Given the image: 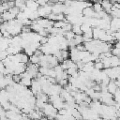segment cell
Listing matches in <instances>:
<instances>
[{
  "label": "cell",
  "instance_id": "cell-1",
  "mask_svg": "<svg viewBox=\"0 0 120 120\" xmlns=\"http://www.w3.org/2000/svg\"><path fill=\"white\" fill-rule=\"evenodd\" d=\"M67 6L64 4V3H55L52 5V13H55V14H59V13H64L65 9H66Z\"/></svg>",
  "mask_w": 120,
  "mask_h": 120
},
{
  "label": "cell",
  "instance_id": "cell-2",
  "mask_svg": "<svg viewBox=\"0 0 120 120\" xmlns=\"http://www.w3.org/2000/svg\"><path fill=\"white\" fill-rule=\"evenodd\" d=\"M105 34H106V30H104V29H101L99 27H94L93 28V38H94V39H100Z\"/></svg>",
  "mask_w": 120,
  "mask_h": 120
},
{
  "label": "cell",
  "instance_id": "cell-3",
  "mask_svg": "<svg viewBox=\"0 0 120 120\" xmlns=\"http://www.w3.org/2000/svg\"><path fill=\"white\" fill-rule=\"evenodd\" d=\"M16 16L13 15L9 10L8 11H5L3 13H1V22H7V21H10V20H13L15 19Z\"/></svg>",
  "mask_w": 120,
  "mask_h": 120
},
{
  "label": "cell",
  "instance_id": "cell-4",
  "mask_svg": "<svg viewBox=\"0 0 120 120\" xmlns=\"http://www.w3.org/2000/svg\"><path fill=\"white\" fill-rule=\"evenodd\" d=\"M102 7H103V9L107 12V13H111L112 12V4L111 1L109 0H102L100 1Z\"/></svg>",
  "mask_w": 120,
  "mask_h": 120
},
{
  "label": "cell",
  "instance_id": "cell-5",
  "mask_svg": "<svg viewBox=\"0 0 120 120\" xmlns=\"http://www.w3.org/2000/svg\"><path fill=\"white\" fill-rule=\"evenodd\" d=\"M16 55H17V57H18V59H19L20 62L28 64V62L30 61L29 55H28L26 52H25V53H23V52H18V53H16Z\"/></svg>",
  "mask_w": 120,
  "mask_h": 120
},
{
  "label": "cell",
  "instance_id": "cell-6",
  "mask_svg": "<svg viewBox=\"0 0 120 120\" xmlns=\"http://www.w3.org/2000/svg\"><path fill=\"white\" fill-rule=\"evenodd\" d=\"M95 12H96V11L94 10L93 7H86V8H84L82 9V14H83L84 16H86V17H89V18L94 17Z\"/></svg>",
  "mask_w": 120,
  "mask_h": 120
},
{
  "label": "cell",
  "instance_id": "cell-7",
  "mask_svg": "<svg viewBox=\"0 0 120 120\" xmlns=\"http://www.w3.org/2000/svg\"><path fill=\"white\" fill-rule=\"evenodd\" d=\"M118 88H119V87L116 85V83H115V82H114L113 80L111 81V82H109V84H108V91H109L110 93H112V95L115 94V92L117 91Z\"/></svg>",
  "mask_w": 120,
  "mask_h": 120
},
{
  "label": "cell",
  "instance_id": "cell-8",
  "mask_svg": "<svg viewBox=\"0 0 120 120\" xmlns=\"http://www.w3.org/2000/svg\"><path fill=\"white\" fill-rule=\"evenodd\" d=\"M81 25H82V24H79V23H74V24H72V31H73L76 35L82 34V29H81Z\"/></svg>",
  "mask_w": 120,
  "mask_h": 120
},
{
  "label": "cell",
  "instance_id": "cell-9",
  "mask_svg": "<svg viewBox=\"0 0 120 120\" xmlns=\"http://www.w3.org/2000/svg\"><path fill=\"white\" fill-rule=\"evenodd\" d=\"M81 29H82V34H83V33H85V32H87V31L92 30V26H91V24H90V23L82 22V25H81Z\"/></svg>",
  "mask_w": 120,
  "mask_h": 120
},
{
  "label": "cell",
  "instance_id": "cell-10",
  "mask_svg": "<svg viewBox=\"0 0 120 120\" xmlns=\"http://www.w3.org/2000/svg\"><path fill=\"white\" fill-rule=\"evenodd\" d=\"M22 85H24V86H26V87H29V86H31V84H32V79L31 78H22V80H21V82H20Z\"/></svg>",
  "mask_w": 120,
  "mask_h": 120
},
{
  "label": "cell",
  "instance_id": "cell-11",
  "mask_svg": "<svg viewBox=\"0 0 120 120\" xmlns=\"http://www.w3.org/2000/svg\"><path fill=\"white\" fill-rule=\"evenodd\" d=\"M75 33L72 31V30H69V31H66L65 33H64V36L66 37V38L68 39V40H70V39H73L74 38H75Z\"/></svg>",
  "mask_w": 120,
  "mask_h": 120
},
{
  "label": "cell",
  "instance_id": "cell-12",
  "mask_svg": "<svg viewBox=\"0 0 120 120\" xmlns=\"http://www.w3.org/2000/svg\"><path fill=\"white\" fill-rule=\"evenodd\" d=\"M92 7H93V8H94V10H95L96 12H99V11L104 10V9H103V7H102V5H101L100 2H96Z\"/></svg>",
  "mask_w": 120,
  "mask_h": 120
},
{
  "label": "cell",
  "instance_id": "cell-13",
  "mask_svg": "<svg viewBox=\"0 0 120 120\" xmlns=\"http://www.w3.org/2000/svg\"><path fill=\"white\" fill-rule=\"evenodd\" d=\"M74 40H75V42H76V45H77V44H81V43H83V36H82V34L75 35Z\"/></svg>",
  "mask_w": 120,
  "mask_h": 120
},
{
  "label": "cell",
  "instance_id": "cell-14",
  "mask_svg": "<svg viewBox=\"0 0 120 120\" xmlns=\"http://www.w3.org/2000/svg\"><path fill=\"white\" fill-rule=\"evenodd\" d=\"M30 62L33 63V64H39L40 62V57L36 55V54H33L30 56Z\"/></svg>",
  "mask_w": 120,
  "mask_h": 120
},
{
  "label": "cell",
  "instance_id": "cell-15",
  "mask_svg": "<svg viewBox=\"0 0 120 120\" xmlns=\"http://www.w3.org/2000/svg\"><path fill=\"white\" fill-rule=\"evenodd\" d=\"M66 22H65V21H55L53 22V26L54 27H57V28H63L65 26Z\"/></svg>",
  "mask_w": 120,
  "mask_h": 120
},
{
  "label": "cell",
  "instance_id": "cell-16",
  "mask_svg": "<svg viewBox=\"0 0 120 120\" xmlns=\"http://www.w3.org/2000/svg\"><path fill=\"white\" fill-rule=\"evenodd\" d=\"M91 53H90V52L89 51H87V50H84V51H80L79 52V56H80V59L82 60V58H84V57H86V56H88V55H90Z\"/></svg>",
  "mask_w": 120,
  "mask_h": 120
},
{
  "label": "cell",
  "instance_id": "cell-17",
  "mask_svg": "<svg viewBox=\"0 0 120 120\" xmlns=\"http://www.w3.org/2000/svg\"><path fill=\"white\" fill-rule=\"evenodd\" d=\"M95 68L99 69V70H102L104 68V64L101 60H98V61H96L95 62Z\"/></svg>",
  "mask_w": 120,
  "mask_h": 120
},
{
  "label": "cell",
  "instance_id": "cell-18",
  "mask_svg": "<svg viewBox=\"0 0 120 120\" xmlns=\"http://www.w3.org/2000/svg\"><path fill=\"white\" fill-rule=\"evenodd\" d=\"M8 10H9L13 15H15L16 17H17V15L19 14V12L21 11V9H20L18 7H16V6H15V7H13V8H10Z\"/></svg>",
  "mask_w": 120,
  "mask_h": 120
},
{
  "label": "cell",
  "instance_id": "cell-19",
  "mask_svg": "<svg viewBox=\"0 0 120 120\" xmlns=\"http://www.w3.org/2000/svg\"><path fill=\"white\" fill-rule=\"evenodd\" d=\"M61 53H62V57H63L64 60L70 57V52L68 50H61Z\"/></svg>",
  "mask_w": 120,
  "mask_h": 120
},
{
  "label": "cell",
  "instance_id": "cell-20",
  "mask_svg": "<svg viewBox=\"0 0 120 120\" xmlns=\"http://www.w3.org/2000/svg\"><path fill=\"white\" fill-rule=\"evenodd\" d=\"M78 71V68H68V69H67V72H68V75H72V74H74L75 72H77Z\"/></svg>",
  "mask_w": 120,
  "mask_h": 120
},
{
  "label": "cell",
  "instance_id": "cell-21",
  "mask_svg": "<svg viewBox=\"0 0 120 120\" xmlns=\"http://www.w3.org/2000/svg\"><path fill=\"white\" fill-rule=\"evenodd\" d=\"M8 55V53L7 51H1V52H0V58H1V60H4L5 58H7Z\"/></svg>",
  "mask_w": 120,
  "mask_h": 120
},
{
  "label": "cell",
  "instance_id": "cell-22",
  "mask_svg": "<svg viewBox=\"0 0 120 120\" xmlns=\"http://www.w3.org/2000/svg\"><path fill=\"white\" fill-rule=\"evenodd\" d=\"M112 36L114 37V39H115V40L120 41V30L115 31V32L113 33V35H112Z\"/></svg>",
  "mask_w": 120,
  "mask_h": 120
},
{
  "label": "cell",
  "instance_id": "cell-23",
  "mask_svg": "<svg viewBox=\"0 0 120 120\" xmlns=\"http://www.w3.org/2000/svg\"><path fill=\"white\" fill-rule=\"evenodd\" d=\"M49 42V37H41L40 38V44L43 45V44H46Z\"/></svg>",
  "mask_w": 120,
  "mask_h": 120
},
{
  "label": "cell",
  "instance_id": "cell-24",
  "mask_svg": "<svg viewBox=\"0 0 120 120\" xmlns=\"http://www.w3.org/2000/svg\"><path fill=\"white\" fill-rule=\"evenodd\" d=\"M58 83H59L61 86H64V87H65V86L68 83V79H62V80H60V82H59Z\"/></svg>",
  "mask_w": 120,
  "mask_h": 120
},
{
  "label": "cell",
  "instance_id": "cell-25",
  "mask_svg": "<svg viewBox=\"0 0 120 120\" xmlns=\"http://www.w3.org/2000/svg\"><path fill=\"white\" fill-rule=\"evenodd\" d=\"M76 48L78 49V51H84V50H86L84 44H82V43H81V44H77V45H76Z\"/></svg>",
  "mask_w": 120,
  "mask_h": 120
},
{
  "label": "cell",
  "instance_id": "cell-26",
  "mask_svg": "<svg viewBox=\"0 0 120 120\" xmlns=\"http://www.w3.org/2000/svg\"><path fill=\"white\" fill-rule=\"evenodd\" d=\"M37 2L39 4V6H44V5H46V4H47L46 0H37Z\"/></svg>",
  "mask_w": 120,
  "mask_h": 120
},
{
  "label": "cell",
  "instance_id": "cell-27",
  "mask_svg": "<svg viewBox=\"0 0 120 120\" xmlns=\"http://www.w3.org/2000/svg\"><path fill=\"white\" fill-rule=\"evenodd\" d=\"M114 47H116V48H120V41H117V42L114 44Z\"/></svg>",
  "mask_w": 120,
  "mask_h": 120
},
{
  "label": "cell",
  "instance_id": "cell-28",
  "mask_svg": "<svg viewBox=\"0 0 120 120\" xmlns=\"http://www.w3.org/2000/svg\"><path fill=\"white\" fill-rule=\"evenodd\" d=\"M1 1H2V3H3V2H8L9 0H1Z\"/></svg>",
  "mask_w": 120,
  "mask_h": 120
}]
</instances>
